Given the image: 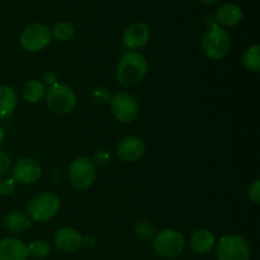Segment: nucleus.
Listing matches in <instances>:
<instances>
[{
    "label": "nucleus",
    "instance_id": "obj_1",
    "mask_svg": "<svg viewBox=\"0 0 260 260\" xmlns=\"http://www.w3.org/2000/svg\"><path fill=\"white\" fill-rule=\"evenodd\" d=\"M147 73V61L141 53L128 51L119 60L116 78L121 85L135 86L141 83Z\"/></svg>",
    "mask_w": 260,
    "mask_h": 260
},
{
    "label": "nucleus",
    "instance_id": "obj_2",
    "mask_svg": "<svg viewBox=\"0 0 260 260\" xmlns=\"http://www.w3.org/2000/svg\"><path fill=\"white\" fill-rule=\"evenodd\" d=\"M202 50L210 60H221L230 50V36L217 23H212L202 36Z\"/></svg>",
    "mask_w": 260,
    "mask_h": 260
},
{
    "label": "nucleus",
    "instance_id": "obj_3",
    "mask_svg": "<svg viewBox=\"0 0 260 260\" xmlns=\"http://www.w3.org/2000/svg\"><path fill=\"white\" fill-rule=\"evenodd\" d=\"M60 210V200L55 193L41 192L33 196L27 205V213L30 221L45 222L51 220Z\"/></svg>",
    "mask_w": 260,
    "mask_h": 260
},
{
    "label": "nucleus",
    "instance_id": "obj_4",
    "mask_svg": "<svg viewBox=\"0 0 260 260\" xmlns=\"http://www.w3.org/2000/svg\"><path fill=\"white\" fill-rule=\"evenodd\" d=\"M45 96L50 111L56 114L70 113L76 106V94L68 84H53L46 90Z\"/></svg>",
    "mask_w": 260,
    "mask_h": 260
},
{
    "label": "nucleus",
    "instance_id": "obj_5",
    "mask_svg": "<svg viewBox=\"0 0 260 260\" xmlns=\"http://www.w3.org/2000/svg\"><path fill=\"white\" fill-rule=\"evenodd\" d=\"M250 256L249 243L243 236L236 234L222 236L216 245L217 260H250Z\"/></svg>",
    "mask_w": 260,
    "mask_h": 260
},
{
    "label": "nucleus",
    "instance_id": "obj_6",
    "mask_svg": "<svg viewBox=\"0 0 260 260\" xmlns=\"http://www.w3.org/2000/svg\"><path fill=\"white\" fill-rule=\"evenodd\" d=\"M152 248L157 255L162 258H177L185 248V239L179 231L167 229L155 234L152 238Z\"/></svg>",
    "mask_w": 260,
    "mask_h": 260
},
{
    "label": "nucleus",
    "instance_id": "obj_7",
    "mask_svg": "<svg viewBox=\"0 0 260 260\" xmlns=\"http://www.w3.org/2000/svg\"><path fill=\"white\" fill-rule=\"evenodd\" d=\"M52 36L51 29L41 23H32L27 25L20 33V46L28 52H38L50 45Z\"/></svg>",
    "mask_w": 260,
    "mask_h": 260
},
{
    "label": "nucleus",
    "instance_id": "obj_8",
    "mask_svg": "<svg viewBox=\"0 0 260 260\" xmlns=\"http://www.w3.org/2000/svg\"><path fill=\"white\" fill-rule=\"evenodd\" d=\"M96 172L93 161L85 156L76 157L69 167V179L76 189H88L95 182Z\"/></svg>",
    "mask_w": 260,
    "mask_h": 260
},
{
    "label": "nucleus",
    "instance_id": "obj_9",
    "mask_svg": "<svg viewBox=\"0 0 260 260\" xmlns=\"http://www.w3.org/2000/svg\"><path fill=\"white\" fill-rule=\"evenodd\" d=\"M109 107L118 121L122 123H131L139 116L137 101L128 93H117L109 99Z\"/></svg>",
    "mask_w": 260,
    "mask_h": 260
},
{
    "label": "nucleus",
    "instance_id": "obj_10",
    "mask_svg": "<svg viewBox=\"0 0 260 260\" xmlns=\"http://www.w3.org/2000/svg\"><path fill=\"white\" fill-rule=\"evenodd\" d=\"M42 174L41 164L33 157H22L15 162L12 170V178L19 184H33Z\"/></svg>",
    "mask_w": 260,
    "mask_h": 260
},
{
    "label": "nucleus",
    "instance_id": "obj_11",
    "mask_svg": "<svg viewBox=\"0 0 260 260\" xmlns=\"http://www.w3.org/2000/svg\"><path fill=\"white\" fill-rule=\"evenodd\" d=\"M150 40V29L145 23L135 22L124 29L122 42L127 50H139L145 47Z\"/></svg>",
    "mask_w": 260,
    "mask_h": 260
},
{
    "label": "nucleus",
    "instance_id": "obj_12",
    "mask_svg": "<svg viewBox=\"0 0 260 260\" xmlns=\"http://www.w3.org/2000/svg\"><path fill=\"white\" fill-rule=\"evenodd\" d=\"M145 152V144L140 137L128 136L119 141L117 154L119 159L127 162H135L141 159Z\"/></svg>",
    "mask_w": 260,
    "mask_h": 260
},
{
    "label": "nucleus",
    "instance_id": "obj_13",
    "mask_svg": "<svg viewBox=\"0 0 260 260\" xmlns=\"http://www.w3.org/2000/svg\"><path fill=\"white\" fill-rule=\"evenodd\" d=\"M53 241L60 250L66 251V253L79 250L84 245V238L81 234L71 228H62L56 231Z\"/></svg>",
    "mask_w": 260,
    "mask_h": 260
},
{
    "label": "nucleus",
    "instance_id": "obj_14",
    "mask_svg": "<svg viewBox=\"0 0 260 260\" xmlns=\"http://www.w3.org/2000/svg\"><path fill=\"white\" fill-rule=\"evenodd\" d=\"M28 248L22 240L5 238L0 240V260H28Z\"/></svg>",
    "mask_w": 260,
    "mask_h": 260
},
{
    "label": "nucleus",
    "instance_id": "obj_15",
    "mask_svg": "<svg viewBox=\"0 0 260 260\" xmlns=\"http://www.w3.org/2000/svg\"><path fill=\"white\" fill-rule=\"evenodd\" d=\"M244 17L243 9L240 5L235 4V3H228L220 7L217 9L215 15V20L218 25H223V27H234V25L239 24Z\"/></svg>",
    "mask_w": 260,
    "mask_h": 260
},
{
    "label": "nucleus",
    "instance_id": "obj_16",
    "mask_svg": "<svg viewBox=\"0 0 260 260\" xmlns=\"http://www.w3.org/2000/svg\"><path fill=\"white\" fill-rule=\"evenodd\" d=\"M189 245L194 253L207 254L215 248L216 238L210 230H197L190 236Z\"/></svg>",
    "mask_w": 260,
    "mask_h": 260
},
{
    "label": "nucleus",
    "instance_id": "obj_17",
    "mask_svg": "<svg viewBox=\"0 0 260 260\" xmlns=\"http://www.w3.org/2000/svg\"><path fill=\"white\" fill-rule=\"evenodd\" d=\"M18 104V96L14 89L8 85H0V121L9 118L14 113Z\"/></svg>",
    "mask_w": 260,
    "mask_h": 260
},
{
    "label": "nucleus",
    "instance_id": "obj_18",
    "mask_svg": "<svg viewBox=\"0 0 260 260\" xmlns=\"http://www.w3.org/2000/svg\"><path fill=\"white\" fill-rule=\"evenodd\" d=\"M4 225L12 233L20 234L24 233L25 230L30 228L32 221H30V218L25 213L20 212V211H12V212H9L5 216Z\"/></svg>",
    "mask_w": 260,
    "mask_h": 260
},
{
    "label": "nucleus",
    "instance_id": "obj_19",
    "mask_svg": "<svg viewBox=\"0 0 260 260\" xmlns=\"http://www.w3.org/2000/svg\"><path fill=\"white\" fill-rule=\"evenodd\" d=\"M22 95L24 101H27L28 103H38L40 101H42L46 95V85L40 80H28L27 83L23 85Z\"/></svg>",
    "mask_w": 260,
    "mask_h": 260
},
{
    "label": "nucleus",
    "instance_id": "obj_20",
    "mask_svg": "<svg viewBox=\"0 0 260 260\" xmlns=\"http://www.w3.org/2000/svg\"><path fill=\"white\" fill-rule=\"evenodd\" d=\"M243 63L245 69L251 73H259L260 71V46L253 45L244 52Z\"/></svg>",
    "mask_w": 260,
    "mask_h": 260
},
{
    "label": "nucleus",
    "instance_id": "obj_21",
    "mask_svg": "<svg viewBox=\"0 0 260 260\" xmlns=\"http://www.w3.org/2000/svg\"><path fill=\"white\" fill-rule=\"evenodd\" d=\"M51 36L60 42H68L75 36V27L70 22H58L51 29Z\"/></svg>",
    "mask_w": 260,
    "mask_h": 260
},
{
    "label": "nucleus",
    "instance_id": "obj_22",
    "mask_svg": "<svg viewBox=\"0 0 260 260\" xmlns=\"http://www.w3.org/2000/svg\"><path fill=\"white\" fill-rule=\"evenodd\" d=\"M28 248V254L30 256H33L35 259H43L50 254L51 246L47 241L42 240V239H38V240L32 241Z\"/></svg>",
    "mask_w": 260,
    "mask_h": 260
},
{
    "label": "nucleus",
    "instance_id": "obj_23",
    "mask_svg": "<svg viewBox=\"0 0 260 260\" xmlns=\"http://www.w3.org/2000/svg\"><path fill=\"white\" fill-rule=\"evenodd\" d=\"M135 233L142 240H149L155 236V228L152 223H150L149 221H141V222L137 223L135 226Z\"/></svg>",
    "mask_w": 260,
    "mask_h": 260
},
{
    "label": "nucleus",
    "instance_id": "obj_24",
    "mask_svg": "<svg viewBox=\"0 0 260 260\" xmlns=\"http://www.w3.org/2000/svg\"><path fill=\"white\" fill-rule=\"evenodd\" d=\"M17 183L13 178H2L0 179V196H9L14 192Z\"/></svg>",
    "mask_w": 260,
    "mask_h": 260
},
{
    "label": "nucleus",
    "instance_id": "obj_25",
    "mask_svg": "<svg viewBox=\"0 0 260 260\" xmlns=\"http://www.w3.org/2000/svg\"><path fill=\"white\" fill-rule=\"evenodd\" d=\"M10 167H12V161H10L9 155L0 150V177L7 175L9 173Z\"/></svg>",
    "mask_w": 260,
    "mask_h": 260
},
{
    "label": "nucleus",
    "instance_id": "obj_26",
    "mask_svg": "<svg viewBox=\"0 0 260 260\" xmlns=\"http://www.w3.org/2000/svg\"><path fill=\"white\" fill-rule=\"evenodd\" d=\"M248 196L251 202L256 203V205L260 202V182L258 179L254 180L253 184H250L248 190Z\"/></svg>",
    "mask_w": 260,
    "mask_h": 260
},
{
    "label": "nucleus",
    "instance_id": "obj_27",
    "mask_svg": "<svg viewBox=\"0 0 260 260\" xmlns=\"http://www.w3.org/2000/svg\"><path fill=\"white\" fill-rule=\"evenodd\" d=\"M94 94H95L96 99H98L99 102H106L107 99L109 98V94L107 93L106 89H103V88L95 89V91H94Z\"/></svg>",
    "mask_w": 260,
    "mask_h": 260
},
{
    "label": "nucleus",
    "instance_id": "obj_28",
    "mask_svg": "<svg viewBox=\"0 0 260 260\" xmlns=\"http://www.w3.org/2000/svg\"><path fill=\"white\" fill-rule=\"evenodd\" d=\"M45 80H46V83H48V84H51V85H53V84H56L57 83V78H56V75L53 73H48V74H46L45 75Z\"/></svg>",
    "mask_w": 260,
    "mask_h": 260
},
{
    "label": "nucleus",
    "instance_id": "obj_29",
    "mask_svg": "<svg viewBox=\"0 0 260 260\" xmlns=\"http://www.w3.org/2000/svg\"><path fill=\"white\" fill-rule=\"evenodd\" d=\"M200 2L203 3V4H206V5H213V4H216L217 2H220V0H200Z\"/></svg>",
    "mask_w": 260,
    "mask_h": 260
},
{
    "label": "nucleus",
    "instance_id": "obj_30",
    "mask_svg": "<svg viewBox=\"0 0 260 260\" xmlns=\"http://www.w3.org/2000/svg\"><path fill=\"white\" fill-rule=\"evenodd\" d=\"M4 136H5V134H4V128H3V127L0 126V145H2L3 140H4Z\"/></svg>",
    "mask_w": 260,
    "mask_h": 260
}]
</instances>
